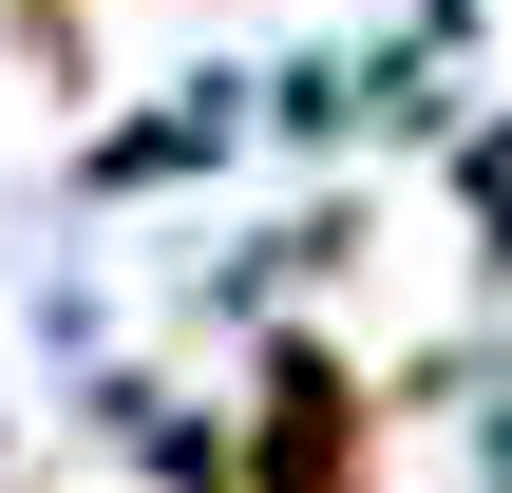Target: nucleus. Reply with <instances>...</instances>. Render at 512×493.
<instances>
[{
  "label": "nucleus",
  "mask_w": 512,
  "mask_h": 493,
  "mask_svg": "<svg viewBox=\"0 0 512 493\" xmlns=\"http://www.w3.org/2000/svg\"><path fill=\"white\" fill-rule=\"evenodd\" d=\"M228 493H380V380L342 342H266V418L228 437Z\"/></svg>",
  "instance_id": "obj_1"
}]
</instances>
